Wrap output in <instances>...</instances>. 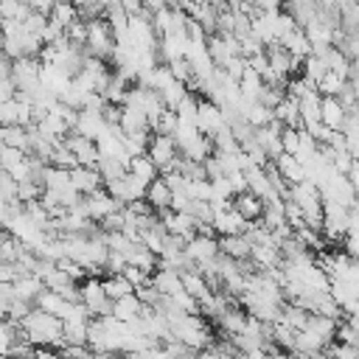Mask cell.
I'll use <instances>...</instances> for the list:
<instances>
[{"label":"cell","instance_id":"9","mask_svg":"<svg viewBox=\"0 0 359 359\" xmlns=\"http://www.w3.org/2000/svg\"><path fill=\"white\" fill-rule=\"evenodd\" d=\"M250 264L255 269H275L280 264V252H278V241H261V244H250Z\"/></svg>","mask_w":359,"mask_h":359},{"label":"cell","instance_id":"24","mask_svg":"<svg viewBox=\"0 0 359 359\" xmlns=\"http://www.w3.org/2000/svg\"><path fill=\"white\" fill-rule=\"evenodd\" d=\"M337 323H339V320H331V317H323V314H309L303 331H309V334H314L317 339H323L325 345H331V342H334Z\"/></svg>","mask_w":359,"mask_h":359},{"label":"cell","instance_id":"61","mask_svg":"<svg viewBox=\"0 0 359 359\" xmlns=\"http://www.w3.org/2000/svg\"><path fill=\"white\" fill-rule=\"evenodd\" d=\"M3 76H11V59L0 50V79H3Z\"/></svg>","mask_w":359,"mask_h":359},{"label":"cell","instance_id":"21","mask_svg":"<svg viewBox=\"0 0 359 359\" xmlns=\"http://www.w3.org/2000/svg\"><path fill=\"white\" fill-rule=\"evenodd\" d=\"M272 165H275V171L280 174V180H283L286 185H294V182H303V180H306L303 165H300L292 154H278V157L272 160Z\"/></svg>","mask_w":359,"mask_h":359},{"label":"cell","instance_id":"8","mask_svg":"<svg viewBox=\"0 0 359 359\" xmlns=\"http://www.w3.org/2000/svg\"><path fill=\"white\" fill-rule=\"evenodd\" d=\"M62 143H65V149H67V151L76 157V163H79V165L95 168L98 151H95V143H93L90 137H84V135H76V132H67V135L62 137Z\"/></svg>","mask_w":359,"mask_h":359},{"label":"cell","instance_id":"14","mask_svg":"<svg viewBox=\"0 0 359 359\" xmlns=\"http://www.w3.org/2000/svg\"><path fill=\"white\" fill-rule=\"evenodd\" d=\"M244 180H247V191H250L252 196H258L261 202H266V199H275V196H278V194L272 191V185H269V180H266V171H264V168H258V165L247 168V171H244Z\"/></svg>","mask_w":359,"mask_h":359},{"label":"cell","instance_id":"32","mask_svg":"<svg viewBox=\"0 0 359 359\" xmlns=\"http://www.w3.org/2000/svg\"><path fill=\"white\" fill-rule=\"evenodd\" d=\"M0 143L8 149H20L22 154H28V132L17 123L11 126H0Z\"/></svg>","mask_w":359,"mask_h":359},{"label":"cell","instance_id":"19","mask_svg":"<svg viewBox=\"0 0 359 359\" xmlns=\"http://www.w3.org/2000/svg\"><path fill=\"white\" fill-rule=\"evenodd\" d=\"M104 129H107V123L101 121V115L87 112V109H79V112H76V123H73V132H76V135H84V137L95 140Z\"/></svg>","mask_w":359,"mask_h":359},{"label":"cell","instance_id":"11","mask_svg":"<svg viewBox=\"0 0 359 359\" xmlns=\"http://www.w3.org/2000/svg\"><path fill=\"white\" fill-rule=\"evenodd\" d=\"M34 309H39V311H45V314H53V317L65 320V317L70 314L73 303L65 300V297H59V294L50 292V289H42V292L36 294V300H34Z\"/></svg>","mask_w":359,"mask_h":359},{"label":"cell","instance_id":"64","mask_svg":"<svg viewBox=\"0 0 359 359\" xmlns=\"http://www.w3.org/2000/svg\"><path fill=\"white\" fill-rule=\"evenodd\" d=\"M0 146H3V143H0Z\"/></svg>","mask_w":359,"mask_h":359},{"label":"cell","instance_id":"38","mask_svg":"<svg viewBox=\"0 0 359 359\" xmlns=\"http://www.w3.org/2000/svg\"><path fill=\"white\" fill-rule=\"evenodd\" d=\"M342 87H345V79H339L337 73H331V70H328V73L317 81V87H314V90H317V95H320V98H337V95L342 93Z\"/></svg>","mask_w":359,"mask_h":359},{"label":"cell","instance_id":"51","mask_svg":"<svg viewBox=\"0 0 359 359\" xmlns=\"http://www.w3.org/2000/svg\"><path fill=\"white\" fill-rule=\"evenodd\" d=\"M20 25H22V31H28V34H34V36H42V31H45V25H48V17H45V14L31 11Z\"/></svg>","mask_w":359,"mask_h":359},{"label":"cell","instance_id":"16","mask_svg":"<svg viewBox=\"0 0 359 359\" xmlns=\"http://www.w3.org/2000/svg\"><path fill=\"white\" fill-rule=\"evenodd\" d=\"M11 289H14V297H17V300H25V303L34 306L36 294H39L45 286H42V278H36V275H31V272H22V275L14 278Z\"/></svg>","mask_w":359,"mask_h":359},{"label":"cell","instance_id":"56","mask_svg":"<svg viewBox=\"0 0 359 359\" xmlns=\"http://www.w3.org/2000/svg\"><path fill=\"white\" fill-rule=\"evenodd\" d=\"M121 275H123V278H126V280L132 283V289H137V286L149 283V275H146L143 269H137V266H129V264L123 266V272H121Z\"/></svg>","mask_w":359,"mask_h":359},{"label":"cell","instance_id":"45","mask_svg":"<svg viewBox=\"0 0 359 359\" xmlns=\"http://www.w3.org/2000/svg\"><path fill=\"white\" fill-rule=\"evenodd\" d=\"M255 101H258L261 107H266V109L272 112V109H275V107H278V104L283 101V90H278V87H266V84H264V87L258 90Z\"/></svg>","mask_w":359,"mask_h":359},{"label":"cell","instance_id":"43","mask_svg":"<svg viewBox=\"0 0 359 359\" xmlns=\"http://www.w3.org/2000/svg\"><path fill=\"white\" fill-rule=\"evenodd\" d=\"M48 165H56V168H65V171H70V168H76L79 163H76V157L65 149V143L59 140L56 146H53V151H50V157H48Z\"/></svg>","mask_w":359,"mask_h":359},{"label":"cell","instance_id":"18","mask_svg":"<svg viewBox=\"0 0 359 359\" xmlns=\"http://www.w3.org/2000/svg\"><path fill=\"white\" fill-rule=\"evenodd\" d=\"M280 8L294 20V25H297V28H303V25L317 14L320 0H283V6H280Z\"/></svg>","mask_w":359,"mask_h":359},{"label":"cell","instance_id":"33","mask_svg":"<svg viewBox=\"0 0 359 359\" xmlns=\"http://www.w3.org/2000/svg\"><path fill=\"white\" fill-rule=\"evenodd\" d=\"M95 171H98L101 185H104V182L121 180V177L126 174V165H123L121 160H115V157H98V160H95Z\"/></svg>","mask_w":359,"mask_h":359},{"label":"cell","instance_id":"55","mask_svg":"<svg viewBox=\"0 0 359 359\" xmlns=\"http://www.w3.org/2000/svg\"><path fill=\"white\" fill-rule=\"evenodd\" d=\"M25 154L20 149H8V146H0V171H8L11 165H17Z\"/></svg>","mask_w":359,"mask_h":359},{"label":"cell","instance_id":"49","mask_svg":"<svg viewBox=\"0 0 359 359\" xmlns=\"http://www.w3.org/2000/svg\"><path fill=\"white\" fill-rule=\"evenodd\" d=\"M22 244L14 238V236H6L0 241V264H17V255H20Z\"/></svg>","mask_w":359,"mask_h":359},{"label":"cell","instance_id":"4","mask_svg":"<svg viewBox=\"0 0 359 359\" xmlns=\"http://www.w3.org/2000/svg\"><path fill=\"white\" fill-rule=\"evenodd\" d=\"M112 45H115V39H112V31H109L107 20H104V17L90 20V22H87V45H84V50H81V53L95 56V59H104V62L109 65Z\"/></svg>","mask_w":359,"mask_h":359},{"label":"cell","instance_id":"5","mask_svg":"<svg viewBox=\"0 0 359 359\" xmlns=\"http://www.w3.org/2000/svg\"><path fill=\"white\" fill-rule=\"evenodd\" d=\"M222 126H227L224 123V115H222V107L213 104V101H208V98H199L196 101V132L205 135V137H210Z\"/></svg>","mask_w":359,"mask_h":359},{"label":"cell","instance_id":"46","mask_svg":"<svg viewBox=\"0 0 359 359\" xmlns=\"http://www.w3.org/2000/svg\"><path fill=\"white\" fill-rule=\"evenodd\" d=\"M174 129H177V115H174V109H163L160 112V118H157V123L151 126V135H174Z\"/></svg>","mask_w":359,"mask_h":359},{"label":"cell","instance_id":"58","mask_svg":"<svg viewBox=\"0 0 359 359\" xmlns=\"http://www.w3.org/2000/svg\"><path fill=\"white\" fill-rule=\"evenodd\" d=\"M14 95H17L14 79H11V76H3V79H0V104H3V101H11Z\"/></svg>","mask_w":359,"mask_h":359},{"label":"cell","instance_id":"23","mask_svg":"<svg viewBox=\"0 0 359 359\" xmlns=\"http://www.w3.org/2000/svg\"><path fill=\"white\" fill-rule=\"evenodd\" d=\"M118 129L123 135H137V132H151L149 129V121L140 109L135 107H121V118H118Z\"/></svg>","mask_w":359,"mask_h":359},{"label":"cell","instance_id":"10","mask_svg":"<svg viewBox=\"0 0 359 359\" xmlns=\"http://www.w3.org/2000/svg\"><path fill=\"white\" fill-rule=\"evenodd\" d=\"M210 227H213V233H216V238L219 236H238V233H244V227H247V222L233 210V208H227V210H219V213H213V222H210Z\"/></svg>","mask_w":359,"mask_h":359},{"label":"cell","instance_id":"52","mask_svg":"<svg viewBox=\"0 0 359 359\" xmlns=\"http://www.w3.org/2000/svg\"><path fill=\"white\" fill-rule=\"evenodd\" d=\"M31 309H34L31 303H25V300H17V297H14V300H8V306H6V320L20 323V320H22V317H25Z\"/></svg>","mask_w":359,"mask_h":359},{"label":"cell","instance_id":"12","mask_svg":"<svg viewBox=\"0 0 359 359\" xmlns=\"http://www.w3.org/2000/svg\"><path fill=\"white\" fill-rule=\"evenodd\" d=\"M149 283L154 286V292H157L160 297H171V294L182 292L180 272H174V269H163V266H157V269L149 275Z\"/></svg>","mask_w":359,"mask_h":359},{"label":"cell","instance_id":"36","mask_svg":"<svg viewBox=\"0 0 359 359\" xmlns=\"http://www.w3.org/2000/svg\"><path fill=\"white\" fill-rule=\"evenodd\" d=\"M67 185H70V171L56 168V165L42 168V188L45 191H59V188H67Z\"/></svg>","mask_w":359,"mask_h":359},{"label":"cell","instance_id":"59","mask_svg":"<svg viewBox=\"0 0 359 359\" xmlns=\"http://www.w3.org/2000/svg\"><path fill=\"white\" fill-rule=\"evenodd\" d=\"M283 0H252V8L258 11H280Z\"/></svg>","mask_w":359,"mask_h":359},{"label":"cell","instance_id":"41","mask_svg":"<svg viewBox=\"0 0 359 359\" xmlns=\"http://www.w3.org/2000/svg\"><path fill=\"white\" fill-rule=\"evenodd\" d=\"M31 14V8L22 0H0V20H14L22 22Z\"/></svg>","mask_w":359,"mask_h":359},{"label":"cell","instance_id":"53","mask_svg":"<svg viewBox=\"0 0 359 359\" xmlns=\"http://www.w3.org/2000/svg\"><path fill=\"white\" fill-rule=\"evenodd\" d=\"M135 297H137V300H140V306H146V309H154V306L160 303V294L154 292V286H151V283L137 286V289H135Z\"/></svg>","mask_w":359,"mask_h":359},{"label":"cell","instance_id":"1","mask_svg":"<svg viewBox=\"0 0 359 359\" xmlns=\"http://www.w3.org/2000/svg\"><path fill=\"white\" fill-rule=\"evenodd\" d=\"M168 325H171V337L177 342H182L185 348H191V351H202L216 339L213 331L208 328V320L199 317V314H182L180 320H174Z\"/></svg>","mask_w":359,"mask_h":359},{"label":"cell","instance_id":"31","mask_svg":"<svg viewBox=\"0 0 359 359\" xmlns=\"http://www.w3.org/2000/svg\"><path fill=\"white\" fill-rule=\"evenodd\" d=\"M286 50H289V56H294V59H306L309 53H311V45H309V39H306V34L300 31V28H294L292 34H286L283 39H278Z\"/></svg>","mask_w":359,"mask_h":359},{"label":"cell","instance_id":"20","mask_svg":"<svg viewBox=\"0 0 359 359\" xmlns=\"http://www.w3.org/2000/svg\"><path fill=\"white\" fill-rule=\"evenodd\" d=\"M210 154H213V143H210V137H205V135H199V132H196L185 146H180V157L194 160V163H205Z\"/></svg>","mask_w":359,"mask_h":359},{"label":"cell","instance_id":"54","mask_svg":"<svg viewBox=\"0 0 359 359\" xmlns=\"http://www.w3.org/2000/svg\"><path fill=\"white\" fill-rule=\"evenodd\" d=\"M17 323H11V320H0V356L6 353V348L14 342V337H17Z\"/></svg>","mask_w":359,"mask_h":359},{"label":"cell","instance_id":"30","mask_svg":"<svg viewBox=\"0 0 359 359\" xmlns=\"http://www.w3.org/2000/svg\"><path fill=\"white\" fill-rule=\"evenodd\" d=\"M126 171L132 174V177H137L140 182H151V180H157L160 177V171H157V165L146 157V154H140V157H132L129 163H126Z\"/></svg>","mask_w":359,"mask_h":359},{"label":"cell","instance_id":"42","mask_svg":"<svg viewBox=\"0 0 359 359\" xmlns=\"http://www.w3.org/2000/svg\"><path fill=\"white\" fill-rule=\"evenodd\" d=\"M65 39H67V45H70V48L84 50V45H87V22L73 20V22L65 28Z\"/></svg>","mask_w":359,"mask_h":359},{"label":"cell","instance_id":"40","mask_svg":"<svg viewBox=\"0 0 359 359\" xmlns=\"http://www.w3.org/2000/svg\"><path fill=\"white\" fill-rule=\"evenodd\" d=\"M34 351H36V348L22 337V331H17L14 342L6 348V353H3V356H6V359H34Z\"/></svg>","mask_w":359,"mask_h":359},{"label":"cell","instance_id":"7","mask_svg":"<svg viewBox=\"0 0 359 359\" xmlns=\"http://www.w3.org/2000/svg\"><path fill=\"white\" fill-rule=\"evenodd\" d=\"M81 202H84V210H87V216H90L93 222H101L104 216H109V213H115V210H123V205H121L118 199H112V196L104 191V185L95 188L93 194L81 196Z\"/></svg>","mask_w":359,"mask_h":359},{"label":"cell","instance_id":"48","mask_svg":"<svg viewBox=\"0 0 359 359\" xmlns=\"http://www.w3.org/2000/svg\"><path fill=\"white\" fill-rule=\"evenodd\" d=\"M39 196H42V185H39V182H31V180L17 182V202H20V205H25V202H36Z\"/></svg>","mask_w":359,"mask_h":359},{"label":"cell","instance_id":"39","mask_svg":"<svg viewBox=\"0 0 359 359\" xmlns=\"http://www.w3.org/2000/svg\"><path fill=\"white\" fill-rule=\"evenodd\" d=\"M241 115H244V121H247V123H250L252 129H261V126H266V123L272 121V112H269L266 107H261L258 101H252V104H247Z\"/></svg>","mask_w":359,"mask_h":359},{"label":"cell","instance_id":"17","mask_svg":"<svg viewBox=\"0 0 359 359\" xmlns=\"http://www.w3.org/2000/svg\"><path fill=\"white\" fill-rule=\"evenodd\" d=\"M70 185H73L81 196H87V194H93L95 188H101V177H98L95 168L76 165V168H70Z\"/></svg>","mask_w":359,"mask_h":359},{"label":"cell","instance_id":"50","mask_svg":"<svg viewBox=\"0 0 359 359\" xmlns=\"http://www.w3.org/2000/svg\"><path fill=\"white\" fill-rule=\"evenodd\" d=\"M20 109H22V104H20L17 98L3 101V104H0V126H11V123H17Z\"/></svg>","mask_w":359,"mask_h":359},{"label":"cell","instance_id":"34","mask_svg":"<svg viewBox=\"0 0 359 359\" xmlns=\"http://www.w3.org/2000/svg\"><path fill=\"white\" fill-rule=\"evenodd\" d=\"M325 73H328L325 62H323L320 56H314V53H309V56L300 62V76H303L309 84H314V87H317V81H320Z\"/></svg>","mask_w":359,"mask_h":359},{"label":"cell","instance_id":"22","mask_svg":"<svg viewBox=\"0 0 359 359\" xmlns=\"http://www.w3.org/2000/svg\"><path fill=\"white\" fill-rule=\"evenodd\" d=\"M297 115H300V126L303 129L320 123V95H317V90H311L303 98H297Z\"/></svg>","mask_w":359,"mask_h":359},{"label":"cell","instance_id":"37","mask_svg":"<svg viewBox=\"0 0 359 359\" xmlns=\"http://www.w3.org/2000/svg\"><path fill=\"white\" fill-rule=\"evenodd\" d=\"M73 20H79V17H76V8H73L67 0H56V3H53V8H50V14H48V22H53L56 28H62V31H65Z\"/></svg>","mask_w":359,"mask_h":359},{"label":"cell","instance_id":"25","mask_svg":"<svg viewBox=\"0 0 359 359\" xmlns=\"http://www.w3.org/2000/svg\"><path fill=\"white\" fill-rule=\"evenodd\" d=\"M143 199L151 205V210H154V213H160V210H168V205H171V191H168V185L157 177V180H151V182L146 185Z\"/></svg>","mask_w":359,"mask_h":359},{"label":"cell","instance_id":"35","mask_svg":"<svg viewBox=\"0 0 359 359\" xmlns=\"http://www.w3.org/2000/svg\"><path fill=\"white\" fill-rule=\"evenodd\" d=\"M101 286H104V294H107L109 300H118V297L135 292L132 283H129L123 275H104V278H101Z\"/></svg>","mask_w":359,"mask_h":359},{"label":"cell","instance_id":"63","mask_svg":"<svg viewBox=\"0 0 359 359\" xmlns=\"http://www.w3.org/2000/svg\"><path fill=\"white\" fill-rule=\"evenodd\" d=\"M67 3H70V6H73V8H81V6H84V3H87V0H67Z\"/></svg>","mask_w":359,"mask_h":359},{"label":"cell","instance_id":"28","mask_svg":"<svg viewBox=\"0 0 359 359\" xmlns=\"http://www.w3.org/2000/svg\"><path fill=\"white\" fill-rule=\"evenodd\" d=\"M126 264H129V266L143 269L146 275H151V272L157 269V255H154L151 250H146V247L137 241V244H132V247H129V252H126Z\"/></svg>","mask_w":359,"mask_h":359},{"label":"cell","instance_id":"26","mask_svg":"<svg viewBox=\"0 0 359 359\" xmlns=\"http://www.w3.org/2000/svg\"><path fill=\"white\" fill-rule=\"evenodd\" d=\"M140 300L135 297V292L132 294H123V297H118V300H112V311H109V317L112 320H118V323H132L137 314H140Z\"/></svg>","mask_w":359,"mask_h":359},{"label":"cell","instance_id":"60","mask_svg":"<svg viewBox=\"0 0 359 359\" xmlns=\"http://www.w3.org/2000/svg\"><path fill=\"white\" fill-rule=\"evenodd\" d=\"M34 359H62V356H59V351H53V348H36V351H34Z\"/></svg>","mask_w":359,"mask_h":359},{"label":"cell","instance_id":"27","mask_svg":"<svg viewBox=\"0 0 359 359\" xmlns=\"http://www.w3.org/2000/svg\"><path fill=\"white\" fill-rule=\"evenodd\" d=\"M342 121H345V109L339 107V101L337 98H320V123L328 126L331 132H339Z\"/></svg>","mask_w":359,"mask_h":359},{"label":"cell","instance_id":"47","mask_svg":"<svg viewBox=\"0 0 359 359\" xmlns=\"http://www.w3.org/2000/svg\"><path fill=\"white\" fill-rule=\"evenodd\" d=\"M278 140H280V151L294 157V154H297V143H300V129H289V126H283L280 135H278Z\"/></svg>","mask_w":359,"mask_h":359},{"label":"cell","instance_id":"3","mask_svg":"<svg viewBox=\"0 0 359 359\" xmlns=\"http://www.w3.org/2000/svg\"><path fill=\"white\" fill-rule=\"evenodd\" d=\"M79 303L87 309L90 320H95V317H109V311H112V300L104 294L101 278H84V280L79 283Z\"/></svg>","mask_w":359,"mask_h":359},{"label":"cell","instance_id":"15","mask_svg":"<svg viewBox=\"0 0 359 359\" xmlns=\"http://www.w3.org/2000/svg\"><path fill=\"white\" fill-rule=\"evenodd\" d=\"M230 208H233L244 222H255V219H261V213H264V202H261L258 196H252L250 191L236 194V196L230 199Z\"/></svg>","mask_w":359,"mask_h":359},{"label":"cell","instance_id":"44","mask_svg":"<svg viewBox=\"0 0 359 359\" xmlns=\"http://www.w3.org/2000/svg\"><path fill=\"white\" fill-rule=\"evenodd\" d=\"M196 224H210L213 222V208H210V202H199V199H191V205H188V210H185Z\"/></svg>","mask_w":359,"mask_h":359},{"label":"cell","instance_id":"13","mask_svg":"<svg viewBox=\"0 0 359 359\" xmlns=\"http://www.w3.org/2000/svg\"><path fill=\"white\" fill-rule=\"evenodd\" d=\"M216 244H219V255L233 258V261H250V241L244 238V233H238V236H219Z\"/></svg>","mask_w":359,"mask_h":359},{"label":"cell","instance_id":"2","mask_svg":"<svg viewBox=\"0 0 359 359\" xmlns=\"http://www.w3.org/2000/svg\"><path fill=\"white\" fill-rule=\"evenodd\" d=\"M146 157L157 165V171H160V174H165V171H177L180 149H177L174 137H168V135H149Z\"/></svg>","mask_w":359,"mask_h":359},{"label":"cell","instance_id":"62","mask_svg":"<svg viewBox=\"0 0 359 359\" xmlns=\"http://www.w3.org/2000/svg\"><path fill=\"white\" fill-rule=\"evenodd\" d=\"M196 359H222V356H219V351H216V348H210V345H208V348L196 351Z\"/></svg>","mask_w":359,"mask_h":359},{"label":"cell","instance_id":"6","mask_svg":"<svg viewBox=\"0 0 359 359\" xmlns=\"http://www.w3.org/2000/svg\"><path fill=\"white\" fill-rule=\"evenodd\" d=\"M182 252H185V258H188L194 266L208 264V261H213V258L219 255L216 236H199V233H194V238H188V241H185Z\"/></svg>","mask_w":359,"mask_h":359},{"label":"cell","instance_id":"29","mask_svg":"<svg viewBox=\"0 0 359 359\" xmlns=\"http://www.w3.org/2000/svg\"><path fill=\"white\" fill-rule=\"evenodd\" d=\"M272 118H275L278 123L289 126V129H303V126H300V115H297V101L289 98V95H283V101L272 109Z\"/></svg>","mask_w":359,"mask_h":359},{"label":"cell","instance_id":"57","mask_svg":"<svg viewBox=\"0 0 359 359\" xmlns=\"http://www.w3.org/2000/svg\"><path fill=\"white\" fill-rule=\"evenodd\" d=\"M118 8L126 17H140L143 14V0H118Z\"/></svg>","mask_w":359,"mask_h":359}]
</instances>
